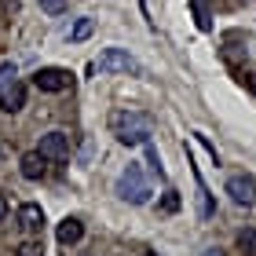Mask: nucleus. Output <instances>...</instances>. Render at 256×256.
Here are the masks:
<instances>
[{
	"mask_svg": "<svg viewBox=\"0 0 256 256\" xmlns=\"http://www.w3.org/2000/svg\"><path fill=\"white\" fill-rule=\"evenodd\" d=\"M8 216V202H4V194H0V220Z\"/></svg>",
	"mask_w": 256,
	"mask_h": 256,
	"instance_id": "obj_19",
	"label": "nucleus"
},
{
	"mask_svg": "<svg viewBox=\"0 0 256 256\" xmlns=\"http://www.w3.org/2000/svg\"><path fill=\"white\" fill-rule=\"evenodd\" d=\"M150 132H154V124L139 110H114L110 114V136L124 146H143L150 139Z\"/></svg>",
	"mask_w": 256,
	"mask_h": 256,
	"instance_id": "obj_1",
	"label": "nucleus"
},
{
	"mask_svg": "<svg viewBox=\"0 0 256 256\" xmlns=\"http://www.w3.org/2000/svg\"><path fill=\"white\" fill-rule=\"evenodd\" d=\"M15 256H44V246L40 242H22V246L15 249Z\"/></svg>",
	"mask_w": 256,
	"mask_h": 256,
	"instance_id": "obj_13",
	"label": "nucleus"
},
{
	"mask_svg": "<svg viewBox=\"0 0 256 256\" xmlns=\"http://www.w3.org/2000/svg\"><path fill=\"white\" fill-rule=\"evenodd\" d=\"M238 249L246 256H256V227H242L238 230Z\"/></svg>",
	"mask_w": 256,
	"mask_h": 256,
	"instance_id": "obj_11",
	"label": "nucleus"
},
{
	"mask_svg": "<svg viewBox=\"0 0 256 256\" xmlns=\"http://www.w3.org/2000/svg\"><path fill=\"white\" fill-rule=\"evenodd\" d=\"M37 150H40L48 161H66V158H70V136H66V132H48V136H40Z\"/></svg>",
	"mask_w": 256,
	"mask_h": 256,
	"instance_id": "obj_5",
	"label": "nucleus"
},
{
	"mask_svg": "<svg viewBox=\"0 0 256 256\" xmlns=\"http://www.w3.org/2000/svg\"><path fill=\"white\" fill-rule=\"evenodd\" d=\"M96 70H99V74H139V62L124 48H106L96 59Z\"/></svg>",
	"mask_w": 256,
	"mask_h": 256,
	"instance_id": "obj_3",
	"label": "nucleus"
},
{
	"mask_svg": "<svg viewBox=\"0 0 256 256\" xmlns=\"http://www.w3.org/2000/svg\"><path fill=\"white\" fill-rule=\"evenodd\" d=\"M18 168H22L26 180H44V176H48V158H44L40 150H30V154H22Z\"/></svg>",
	"mask_w": 256,
	"mask_h": 256,
	"instance_id": "obj_7",
	"label": "nucleus"
},
{
	"mask_svg": "<svg viewBox=\"0 0 256 256\" xmlns=\"http://www.w3.org/2000/svg\"><path fill=\"white\" fill-rule=\"evenodd\" d=\"M161 208H165V212H176V208H180V194H176V190H165V198H161Z\"/></svg>",
	"mask_w": 256,
	"mask_h": 256,
	"instance_id": "obj_16",
	"label": "nucleus"
},
{
	"mask_svg": "<svg viewBox=\"0 0 256 256\" xmlns=\"http://www.w3.org/2000/svg\"><path fill=\"white\" fill-rule=\"evenodd\" d=\"M11 80H15V66H11V62H0V88L11 84Z\"/></svg>",
	"mask_w": 256,
	"mask_h": 256,
	"instance_id": "obj_17",
	"label": "nucleus"
},
{
	"mask_svg": "<svg viewBox=\"0 0 256 256\" xmlns=\"http://www.w3.org/2000/svg\"><path fill=\"white\" fill-rule=\"evenodd\" d=\"M22 106H26V84H18V80L4 84V96H0V110H4V114H18Z\"/></svg>",
	"mask_w": 256,
	"mask_h": 256,
	"instance_id": "obj_8",
	"label": "nucleus"
},
{
	"mask_svg": "<svg viewBox=\"0 0 256 256\" xmlns=\"http://www.w3.org/2000/svg\"><path fill=\"white\" fill-rule=\"evenodd\" d=\"M18 227L26 230V234H40V227H44V208L33 205V202H26V205L18 208Z\"/></svg>",
	"mask_w": 256,
	"mask_h": 256,
	"instance_id": "obj_9",
	"label": "nucleus"
},
{
	"mask_svg": "<svg viewBox=\"0 0 256 256\" xmlns=\"http://www.w3.org/2000/svg\"><path fill=\"white\" fill-rule=\"evenodd\" d=\"M40 11H44V15H62L66 0H40Z\"/></svg>",
	"mask_w": 256,
	"mask_h": 256,
	"instance_id": "obj_14",
	"label": "nucleus"
},
{
	"mask_svg": "<svg viewBox=\"0 0 256 256\" xmlns=\"http://www.w3.org/2000/svg\"><path fill=\"white\" fill-rule=\"evenodd\" d=\"M118 194L124 198V202H132V205H146V202H150V183L143 180V168H139V165H128V168L121 172Z\"/></svg>",
	"mask_w": 256,
	"mask_h": 256,
	"instance_id": "obj_2",
	"label": "nucleus"
},
{
	"mask_svg": "<svg viewBox=\"0 0 256 256\" xmlns=\"http://www.w3.org/2000/svg\"><path fill=\"white\" fill-rule=\"evenodd\" d=\"M194 4V18H198V30H208V11L202 8V0H190Z\"/></svg>",
	"mask_w": 256,
	"mask_h": 256,
	"instance_id": "obj_15",
	"label": "nucleus"
},
{
	"mask_svg": "<svg viewBox=\"0 0 256 256\" xmlns=\"http://www.w3.org/2000/svg\"><path fill=\"white\" fill-rule=\"evenodd\" d=\"M92 30H96V22H92V18H77V26L70 30V44H80L84 37H92Z\"/></svg>",
	"mask_w": 256,
	"mask_h": 256,
	"instance_id": "obj_12",
	"label": "nucleus"
},
{
	"mask_svg": "<svg viewBox=\"0 0 256 256\" xmlns=\"http://www.w3.org/2000/svg\"><path fill=\"white\" fill-rule=\"evenodd\" d=\"M33 84H37L40 92H66V88H74V74L70 70H62V66H44V70H37L33 74Z\"/></svg>",
	"mask_w": 256,
	"mask_h": 256,
	"instance_id": "obj_4",
	"label": "nucleus"
},
{
	"mask_svg": "<svg viewBox=\"0 0 256 256\" xmlns=\"http://www.w3.org/2000/svg\"><path fill=\"white\" fill-rule=\"evenodd\" d=\"M227 194L234 205H256V180L252 176H230L227 180Z\"/></svg>",
	"mask_w": 256,
	"mask_h": 256,
	"instance_id": "obj_6",
	"label": "nucleus"
},
{
	"mask_svg": "<svg viewBox=\"0 0 256 256\" xmlns=\"http://www.w3.org/2000/svg\"><path fill=\"white\" fill-rule=\"evenodd\" d=\"M205 256H220V249H208V252H205Z\"/></svg>",
	"mask_w": 256,
	"mask_h": 256,
	"instance_id": "obj_20",
	"label": "nucleus"
},
{
	"mask_svg": "<svg viewBox=\"0 0 256 256\" xmlns=\"http://www.w3.org/2000/svg\"><path fill=\"white\" fill-rule=\"evenodd\" d=\"M0 8L4 11H18V0H0Z\"/></svg>",
	"mask_w": 256,
	"mask_h": 256,
	"instance_id": "obj_18",
	"label": "nucleus"
},
{
	"mask_svg": "<svg viewBox=\"0 0 256 256\" xmlns=\"http://www.w3.org/2000/svg\"><path fill=\"white\" fill-rule=\"evenodd\" d=\"M55 238H59L62 246H77V242L84 238V224H80L77 216H66L59 224V230H55Z\"/></svg>",
	"mask_w": 256,
	"mask_h": 256,
	"instance_id": "obj_10",
	"label": "nucleus"
},
{
	"mask_svg": "<svg viewBox=\"0 0 256 256\" xmlns=\"http://www.w3.org/2000/svg\"><path fill=\"white\" fill-rule=\"evenodd\" d=\"M143 256H158V252H143Z\"/></svg>",
	"mask_w": 256,
	"mask_h": 256,
	"instance_id": "obj_21",
	"label": "nucleus"
}]
</instances>
